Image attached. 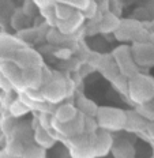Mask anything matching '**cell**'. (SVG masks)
<instances>
[{
  "label": "cell",
  "instance_id": "1",
  "mask_svg": "<svg viewBox=\"0 0 154 158\" xmlns=\"http://www.w3.org/2000/svg\"><path fill=\"white\" fill-rule=\"evenodd\" d=\"M128 93L131 100L142 105L149 101L154 93V83L150 78L136 75L128 82Z\"/></svg>",
  "mask_w": 154,
  "mask_h": 158
},
{
  "label": "cell",
  "instance_id": "2",
  "mask_svg": "<svg viewBox=\"0 0 154 158\" xmlns=\"http://www.w3.org/2000/svg\"><path fill=\"white\" fill-rule=\"evenodd\" d=\"M127 113L114 108H98L97 124L105 130H120L126 127Z\"/></svg>",
  "mask_w": 154,
  "mask_h": 158
},
{
  "label": "cell",
  "instance_id": "3",
  "mask_svg": "<svg viewBox=\"0 0 154 158\" xmlns=\"http://www.w3.org/2000/svg\"><path fill=\"white\" fill-rule=\"evenodd\" d=\"M93 140L89 138V143L93 149L94 156H105L112 147V138L106 132H100L97 135H93Z\"/></svg>",
  "mask_w": 154,
  "mask_h": 158
},
{
  "label": "cell",
  "instance_id": "4",
  "mask_svg": "<svg viewBox=\"0 0 154 158\" xmlns=\"http://www.w3.org/2000/svg\"><path fill=\"white\" fill-rule=\"evenodd\" d=\"M78 116V109L73 105H61L53 114V120L59 124H68Z\"/></svg>",
  "mask_w": 154,
  "mask_h": 158
},
{
  "label": "cell",
  "instance_id": "5",
  "mask_svg": "<svg viewBox=\"0 0 154 158\" xmlns=\"http://www.w3.org/2000/svg\"><path fill=\"white\" fill-rule=\"evenodd\" d=\"M34 140L37 146L42 149H49L56 142V136H52L51 130H44L38 126V121L35 123V130H34Z\"/></svg>",
  "mask_w": 154,
  "mask_h": 158
},
{
  "label": "cell",
  "instance_id": "6",
  "mask_svg": "<svg viewBox=\"0 0 154 158\" xmlns=\"http://www.w3.org/2000/svg\"><path fill=\"white\" fill-rule=\"evenodd\" d=\"M82 19H83V15H82L81 12H74L67 21L56 22V26L61 33H67L68 34V33H73L79 27L81 23H82Z\"/></svg>",
  "mask_w": 154,
  "mask_h": 158
},
{
  "label": "cell",
  "instance_id": "7",
  "mask_svg": "<svg viewBox=\"0 0 154 158\" xmlns=\"http://www.w3.org/2000/svg\"><path fill=\"white\" fill-rule=\"evenodd\" d=\"M25 144L21 142L19 139H12L11 142L7 144V150H6V154L10 158H21L23 156L25 151Z\"/></svg>",
  "mask_w": 154,
  "mask_h": 158
},
{
  "label": "cell",
  "instance_id": "8",
  "mask_svg": "<svg viewBox=\"0 0 154 158\" xmlns=\"http://www.w3.org/2000/svg\"><path fill=\"white\" fill-rule=\"evenodd\" d=\"M8 110H10L11 117H19V116H23L25 113H27V112H29V106L23 102V101L16 100V101H14V102L10 104Z\"/></svg>",
  "mask_w": 154,
  "mask_h": 158
},
{
  "label": "cell",
  "instance_id": "9",
  "mask_svg": "<svg viewBox=\"0 0 154 158\" xmlns=\"http://www.w3.org/2000/svg\"><path fill=\"white\" fill-rule=\"evenodd\" d=\"M21 158H45V149L40 146H27Z\"/></svg>",
  "mask_w": 154,
  "mask_h": 158
},
{
  "label": "cell",
  "instance_id": "10",
  "mask_svg": "<svg viewBox=\"0 0 154 158\" xmlns=\"http://www.w3.org/2000/svg\"><path fill=\"white\" fill-rule=\"evenodd\" d=\"M147 134H149L150 136L154 139V124H150V126H147Z\"/></svg>",
  "mask_w": 154,
  "mask_h": 158
}]
</instances>
